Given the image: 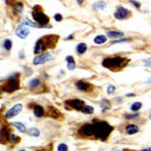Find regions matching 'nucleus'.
Instances as JSON below:
<instances>
[{
    "instance_id": "9",
    "label": "nucleus",
    "mask_w": 151,
    "mask_h": 151,
    "mask_svg": "<svg viewBox=\"0 0 151 151\" xmlns=\"http://www.w3.org/2000/svg\"><path fill=\"white\" fill-rule=\"evenodd\" d=\"M75 87L78 91L86 92V93H91L95 89L94 85H92L90 82L83 81V80H78L75 82Z\"/></svg>"
},
{
    "instance_id": "35",
    "label": "nucleus",
    "mask_w": 151,
    "mask_h": 151,
    "mask_svg": "<svg viewBox=\"0 0 151 151\" xmlns=\"http://www.w3.org/2000/svg\"><path fill=\"white\" fill-rule=\"evenodd\" d=\"M54 20H55L57 22L61 21V20H62V16L59 13L55 14V16H54Z\"/></svg>"
},
{
    "instance_id": "40",
    "label": "nucleus",
    "mask_w": 151,
    "mask_h": 151,
    "mask_svg": "<svg viewBox=\"0 0 151 151\" xmlns=\"http://www.w3.org/2000/svg\"><path fill=\"white\" fill-rule=\"evenodd\" d=\"M76 1H77L78 5H82L83 3V2H84V0H76Z\"/></svg>"
},
{
    "instance_id": "43",
    "label": "nucleus",
    "mask_w": 151,
    "mask_h": 151,
    "mask_svg": "<svg viewBox=\"0 0 151 151\" xmlns=\"http://www.w3.org/2000/svg\"><path fill=\"white\" fill-rule=\"evenodd\" d=\"M147 82H150V83H151V78H149V80L147 81Z\"/></svg>"
},
{
    "instance_id": "5",
    "label": "nucleus",
    "mask_w": 151,
    "mask_h": 151,
    "mask_svg": "<svg viewBox=\"0 0 151 151\" xmlns=\"http://www.w3.org/2000/svg\"><path fill=\"white\" fill-rule=\"evenodd\" d=\"M32 17L35 23L43 26H49V24L50 21V18L43 11L42 7L39 5H36L33 7L32 11Z\"/></svg>"
},
{
    "instance_id": "36",
    "label": "nucleus",
    "mask_w": 151,
    "mask_h": 151,
    "mask_svg": "<svg viewBox=\"0 0 151 151\" xmlns=\"http://www.w3.org/2000/svg\"><path fill=\"white\" fill-rule=\"evenodd\" d=\"M129 41V40L128 39H122L119 40H113L111 42V44H117V43H122V42H128Z\"/></svg>"
},
{
    "instance_id": "1",
    "label": "nucleus",
    "mask_w": 151,
    "mask_h": 151,
    "mask_svg": "<svg viewBox=\"0 0 151 151\" xmlns=\"http://www.w3.org/2000/svg\"><path fill=\"white\" fill-rule=\"evenodd\" d=\"M59 40V36L55 34L45 35L40 37L36 42L34 47V54H40L45 53L48 49H55Z\"/></svg>"
},
{
    "instance_id": "8",
    "label": "nucleus",
    "mask_w": 151,
    "mask_h": 151,
    "mask_svg": "<svg viewBox=\"0 0 151 151\" xmlns=\"http://www.w3.org/2000/svg\"><path fill=\"white\" fill-rule=\"evenodd\" d=\"M28 87L30 91H34L35 93H41L44 91V83L42 80L38 78H32L28 82Z\"/></svg>"
},
{
    "instance_id": "17",
    "label": "nucleus",
    "mask_w": 151,
    "mask_h": 151,
    "mask_svg": "<svg viewBox=\"0 0 151 151\" xmlns=\"http://www.w3.org/2000/svg\"><path fill=\"white\" fill-rule=\"evenodd\" d=\"M47 114L49 117L54 118V119H59L61 117V113L59 112V110L54 107H52V106L48 108Z\"/></svg>"
},
{
    "instance_id": "2",
    "label": "nucleus",
    "mask_w": 151,
    "mask_h": 151,
    "mask_svg": "<svg viewBox=\"0 0 151 151\" xmlns=\"http://www.w3.org/2000/svg\"><path fill=\"white\" fill-rule=\"evenodd\" d=\"M129 59L125 57H108L103 60L102 65L111 71L118 72L125 68L129 63Z\"/></svg>"
},
{
    "instance_id": "23",
    "label": "nucleus",
    "mask_w": 151,
    "mask_h": 151,
    "mask_svg": "<svg viewBox=\"0 0 151 151\" xmlns=\"http://www.w3.org/2000/svg\"><path fill=\"white\" fill-rule=\"evenodd\" d=\"M107 36L104 35H98L94 38V43L96 44H103L107 41Z\"/></svg>"
},
{
    "instance_id": "31",
    "label": "nucleus",
    "mask_w": 151,
    "mask_h": 151,
    "mask_svg": "<svg viewBox=\"0 0 151 151\" xmlns=\"http://www.w3.org/2000/svg\"><path fill=\"white\" fill-rule=\"evenodd\" d=\"M68 146L64 143H61L57 146V151H68Z\"/></svg>"
},
{
    "instance_id": "25",
    "label": "nucleus",
    "mask_w": 151,
    "mask_h": 151,
    "mask_svg": "<svg viewBox=\"0 0 151 151\" xmlns=\"http://www.w3.org/2000/svg\"><path fill=\"white\" fill-rule=\"evenodd\" d=\"M87 49V46L85 43H79L76 47V52L78 53V54L82 55L83 53H85L86 52Z\"/></svg>"
},
{
    "instance_id": "24",
    "label": "nucleus",
    "mask_w": 151,
    "mask_h": 151,
    "mask_svg": "<svg viewBox=\"0 0 151 151\" xmlns=\"http://www.w3.org/2000/svg\"><path fill=\"white\" fill-rule=\"evenodd\" d=\"M11 125H13L15 128H16L18 131L20 132V133H24L26 132V126L24 125L23 123H21V122H12Z\"/></svg>"
},
{
    "instance_id": "11",
    "label": "nucleus",
    "mask_w": 151,
    "mask_h": 151,
    "mask_svg": "<svg viewBox=\"0 0 151 151\" xmlns=\"http://www.w3.org/2000/svg\"><path fill=\"white\" fill-rule=\"evenodd\" d=\"M131 16V12L128 9H126L122 6H119L117 7V11L114 13V17L117 20H126Z\"/></svg>"
},
{
    "instance_id": "15",
    "label": "nucleus",
    "mask_w": 151,
    "mask_h": 151,
    "mask_svg": "<svg viewBox=\"0 0 151 151\" xmlns=\"http://www.w3.org/2000/svg\"><path fill=\"white\" fill-rule=\"evenodd\" d=\"M31 108H32L33 110V114H34L35 117L40 118L44 116L45 112H44V109L42 106H40L39 104H30Z\"/></svg>"
},
{
    "instance_id": "7",
    "label": "nucleus",
    "mask_w": 151,
    "mask_h": 151,
    "mask_svg": "<svg viewBox=\"0 0 151 151\" xmlns=\"http://www.w3.org/2000/svg\"><path fill=\"white\" fill-rule=\"evenodd\" d=\"M64 104H65V106L66 108L73 109V110H77V111H82V108H84V106L86 105L85 102L83 100L78 99L65 100Z\"/></svg>"
},
{
    "instance_id": "19",
    "label": "nucleus",
    "mask_w": 151,
    "mask_h": 151,
    "mask_svg": "<svg viewBox=\"0 0 151 151\" xmlns=\"http://www.w3.org/2000/svg\"><path fill=\"white\" fill-rule=\"evenodd\" d=\"M23 24L26 25V26H29V27H32V28H51V26H43V25H40L36 23H34V22L31 21L30 20L28 19H25L24 22H23Z\"/></svg>"
},
{
    "instance_id": "18",
    "label": "nucleus",
    "mask_w": 151,
    "mask_h": 151,
    "mask_svg": "<svg viewBox=\"0 0 151 151\" xmlns=\"http://www.w3.org/2000/svg\"><path fill=\"white\" fill-rule=\"evenodd\" d=\"M125 131H126V133L129 135H133L139 132V128L135 125H129L126 126Z\"/></svg>"
},
{
    "instance_id": "34",
    "label": "nucleus",
    "mask_w": 151,
    "mask_h": 151,
    "mask_svg": "<svg viewBox=\"0 0 151 151\" xmlns=\"http://www.w3.org/2000/svg\"><path fill=\"white\" fill-rule=\"evenodd\" d=\"M53 150V146L52 145H49L48 146L44 147V148H40L39 150H37L36 151H52Z\"/></svg>"
},
{
    "instance_id": "47",
    "label": "nucleus",
    "mask_w": 151,
    "mask_h": 151,
    "mask_svg": "<svg viewBox=\"0 0 151 151\" xmlns=\"http://www.w3.org/2000/svg\"><path fill=\"white\" fill-rule=\"evenodd\" d=\"M0 95H1V89H0Z\"/></svg>"
},
{
    "instance_id": "37",
    "label": "nucleus",
    "mask_w": 151,
    "mask_h": 151,
    "mask_svg": "<svg viewBox=\"0 0 151 151\" xmlns=\"http://www.w3.org/2000/svg\"><path fill=\"white\" fill-rule=\"evenodd\" d=\"M138 117V114H134V115H127L125 116V118L126 119H133V118H135V117Z\"/></svg>"
},
{
    "instance_id": "22",
    "label": "nucleus",
    "mask_w": 151,
    "mask_h": 151,
    "mask_svg": "<svg viewBox=\"0 0 151 151\" xmlns=\"http://www.w3.org/2000/svg\"><path fill=\"white\" fill-rule=\"evenodd\" d=\"M108 37L110 38H120V37H122L124 36V33L122 32H118V31H109L108 32Z\"/></svg>"
},
{
    "instance_id": "16",
    "label": "nucleus",
    "mask_w": 151,
    "mask_h": 151,
    "mask_svg": "<svg viewBox=\"0 0 151 151\" xmlns=\"http://www.w3.org/2000/svg\"><path fill=\"white\" fill-rule=\"evenodd\" d=\"M11 11H12V13L15 16H19L23 12V10H24V4L21 2H15L11 4Z\"/></svg>"
},
{
    "instance_id": "26",
    "label": "nucleus",
    "mask_w": 151,
    "mask_h": 151,
    "mask_svg": "<svg viewBox=\"0 0 151 151\" xmlns=\"http://www.w3.org/2000/svg\"><path fill=\"white\" fill-rule=\"evenodd\" d=\"M100 106H101V108H102V111L104 112L109 110V109L111 108V107H112L110 102H109L108 100H107V99H103V100L101 101V103H100Z\"/></svg>"
},
{
    "instance_id": "21",
    "label": "nucleus",
    "mask_w": 151,
    "mask_h": 151,
    "mask_svg": "<svg viewBox=\"0 0 151 151\" xmlns=\"http://www.w3.org/2000/svg\"><path fill=\"white\" fill-rule=\"evenodd\" d=\"M107 4L104 1H99V2H96L95 3H93L92 5V8L95 11H99V10H104L106 8Z\"/></svg>"
},
{
    "instance_id": "6",
    "label": "nucleus",
    "mask_w": 151,
    "mask_h": 151,
    "mask_svg": "<svg viewBox=\"0 0 151 151\" xmlns=\"http://www.w3.org/2000/svg\"><path fill=\"white\" fill-rule=\"evenodd\" d=\"M78 135L82 138H94L95 125L94 123L85 124L82 125L78 130Z\"/></svg>"
},
{
    "instance_id": "20",
    "label": "nucleus",
    "mask_w": 151,
    "mask_h": 151,
    "mask_svg": "<svg viewBox=\"0 0 151 151\" xmlns=\"http://www.w3.org/2000/svg\"><path fill=\"white\" fill-rule=\"evenodd\" d=\"M65 61H66V63H67V69L69 70H73L76 67V63H75V61L73 59V57L72 56H69L66 57L65 58Z\"/></svg>"
},
{
    "instance_id": "33",
    "label": "nucleus",
    "mask_w": 151,
    "mask_h": 151,
    "mask_svg": "<svg viewBox=\"0 0 151 151\" xmlns=\"http://www.w3.org/2000/svg\"><path fill=\"white\" fill-rule=\"evenodd\" d=\"M129 2L132 3V4L133 5L134 7H136V8L139 9L140 7H141V3H139V2H138V1H136V0H129Z\"/></svg>"
},
{
    "instance_id": "44",
    "label": "nucleus",
    "mask_w": 151,
    "mask_h": 151,
    "mask_svg": "<svg viewBox=\"0 0 151 151\" xmlns=\"http://www.w3.org/2000/svg\"><path fill=\"white\" fill-rule=\"evenodd\" d=\"M3 78H1V77H0V82H3Z\"/></svg>"
},
{
    "instance_id": "46",
    "label": "nucleus",
    "mask_w": 151,
    "mask_h": 151,
    "mask_svg": "<svg viewBox=\"0 0 151 151\" xmlns=\"http://www.w3.org/2000/svg\"><path fill=\"white\" fill-rule=\"evenodd\" d=\"M150 120H151V114H150Z\"/></svg>"
},
{
    "instance_id": "3",
    "label": "nucleus",
    "mask_w": 151,
    "mask_h": 151,
    "mask_svg": "<svg viewBox=\"0 0 151 151\" xmlns=\"http://www.w3.org/2000/svg\"><path fill=\"white\" fill-rule=\"evenodd\" d=\"M95 125V135L94 138L98 139L100 141H106L110 134L113 131V127L110 125L107 121H93Z\"/></svg>"
},
{
    "instance_id": "12",
    "label": "nucleus",
    "mask_w": 151,
    "mask_h": 151,
    "mask_svg": "<svg viewBox=\"0 0 151 151\" xmlns=\"http://www.w3.org/2000/svg\"><path fill=\"white\" fill-rule=\"evenodd\" d=\"M22 109H23V105L21 104H15L14 106H12L9 110L6 112L4 115L5 118L6 119H11L13 117H16L21 112Z\"/></svg>"
},
{
    "instance_id": "38",
    "label": "nucleus",
    "mask_w": 151,
    "mask_h": 151,
    "mask_svg": "<svg viewBox=\"0 0 151 151\" xmlns=\"http://www.w3.org/2000/svg\"><path fill=\"white\" fill-rule=\"evenodd\" d=\"M145 65L147 66V67L151 68V61H145Z\"/></svg>"
},
{
    "instance_id": "42",
    "label": "nucleus",
    "mask_w": 151,
    "mask_h": 151,
    "mask_svg": "<svg viewBox=\"0 0 151 151\" xmlns=\"http://www.w3.org/2000/svg\"><path fill=\"white\" fill-rule=\"evenodd\" d=\"M134 94H128V95H126V96L127 97H130V96H134Z\"/></svg>"
},
{
    "instance_id": "13",
    "label": "nucleus",
    "mask_w": 151,
    "mask_h": 151,
    "mask_svg": "<svg viewBox=\"0 0 151 151\" xmlns=\"http://www.w3.org/2000/svg\"><path fill=\"white\" fill-rule=\"evenodd\" d=\"M52 59V56L49 53H43L36 56L33 59V64L36 65H41Z\"/></svg>"
},
{
    "instance_id": "28",
    "label": "nucleus",
    "mask_w": 151,
    "mask_h": 151,
    "mask_svg": "<svg viewBox=\"0 0 151 151\" xmlns=\"http://www.w3.org/2000/svg\"><path fill=\"white\" fill-rule=\"evenodd\" d=\"M142 107V104L140 103V102H135L133 104L131 105L130 109L133 111V112H138V110H140L141 108Z\"/></svg>"
},
{
    "instance_id": "39",
    "label": "nucleus",
    "mask_w": 151,
    "mask_h": 151,
    "mask_svg": "<svg viewBox=\"0 0 151 151\" xmlns=\"http://www.w3.org/2000/svg\"><path fill=\"white\" fill-rule=\"evenodd\" d=\"M123 151H139V150H130V149H125ZM141 151H147L146 150H143Z\"/></svg>"
},
{
    "instance_id": "29",
    "label": "nucleus",
    "mask_w": 151,
    "mask_h": 151,
    "mask_svg": "<svg viewBox=\"0 0 151 151\" xmlns=\"http://www.w3.org/2000/svg\"><path fill=\"white\" fill-rule=\"evenodd\" d=\"M81 112L84 114H92L94 112V108L89 105H85Z\"/></svg>"
},
{
    "instance_id": "4",
    "label": "nucleus",
    "mask_w": 151,
    "mask_h": 151,
    "mask_svg": "<svg viewBox=\"0 0 151 151\" xmlns=\"http://www.w3.org/2000/svg\"><path fill=\"white\" fill-rule=\"evenodd\" d=\"M20 88V82L19 73H14L12 75L9 76L0 87L1 91L7 93H12L14 91L19 90Z\"/></svg>"
},
{
    "instance_id": "27",
    "label": "nucleus",
    "mask_w": 151,
    "mask_h": 151,
    "mask_svg": "<svg viewBox=\"0 0 151 151\" xmlns=\"http://www.w3.org/2000/svg\"><path fill=\"white\" fill-rule=\"evenodd\" d=\"M3 47L6 51H10L12 48V41L10 39H5L3 43Z\"/></svg>"
},
{
    "instance_id": "14",
    "label": "nucleus",
    "mask_w": 151,
    "mask_h": 151,
    "mask_svg": "<svg viewBox=\"0 0 151 151\" xmlns=\"http://www.w3.org/2000/svg\"><path fill=\"white\" fill-rule=\"evenodd\" d=\"M30 33V30L24 24H20L16 29V35L20 39H25Z\"/></svg>"
},
{
    "instance_id": "32",
    "label": "nucleus",
    "mask_w": 151,
    "mask_h": 151,
    "mask_svg": "<svg viewBox=\"0 0 151 151\" xmlns=\"http://www.w3.org/2000/svg\"><path fill=\"white\" fill-rule=\"evenodd\" d=\"M116 91V86H112V85H109L107 88V93L109 95H112Z\"/></svg>"
},
{
    "instance_id": "45",
    "label": "nucleus",
    "mask_w": 151,
    "mask_h": 151,
    "mask_svg": "<svg viewBox=\"0 0 151 151\" xmlns=\"http://www.w3.org/2000/svg\"><path fill=\"white\" fill-rule=\"evenodd\" d=\"M20 151H25L24 150H20Z\"/></svg>"
},
{
    "instance_id": "30",
    "label": "nucleus",
    "mask_w": 151,
    "mask_h": 151,
    "mask_svg": "<svg viewBox=\"0 0 151 151\" xmlns=\"http://www.w3.org/2000/svg\"><path fill=\"white\" fill-rule=\"evenodd\" d=\"M28 133L31 136H33V137H39L40 132L38 129L36 128H31L28 129Z\"/></svg>"
},
{
    "instance_id": "41",
    "label": "nucleus",
    "mask_w": 151,
    "mask_h": 151,
    "mask_svg": "<svg viewBox=\"0 0 151 151\" xmlns=\"http://www.w3.org/2000/svg\"><path fill=\"white\" fill-rule=\"evenodd\" d=\"M73 35H70V36H69L67 38H66V40H70V39H73Z\"/></svg>"
},
{
    "instance_id": "10",
    "label": "nucleus",
    "mask_w": 151,
    "mask_h": 151,
    "mask_svg": "<svg viewBox=\"0 0 151 151\" xmlns=\"http://www.w3.org/2000/svg\"><path fill=\"white\" fill-rule=\"evenodd\" d=\"M12 132L11 131V129L8 126L4 125L2 127V129L0 130V142L3 144H7L10 143V139L12 135Z\"/></svg>"
}]
</instances>
